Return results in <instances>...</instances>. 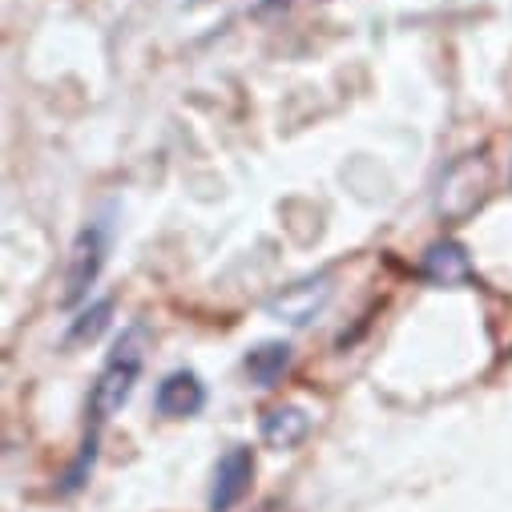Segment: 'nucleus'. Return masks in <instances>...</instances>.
Segmentation results:
<instances>
[{
	"instance_id": "nucleus-3",
	"label": "nucleus",
	"mask_w": 512,
	"mask_h": 512,
	"mask_svg": "<svg viewBox=\"0 0 512 512\" xmlns=\"http://www.w3.org/2000/svg\"><path fill=\"white\" fill-rule=\"evenodd\" d=\"M109 259V226L105 222H89L69 250V267H65V291H61V307H77L81 299H89L93 283L101 279Z\"/></svg>"
},
{
	"instance_id": "nucleus-1",
	"label": "nucleus",
	"mask_w": 512,
	"mask_h": 512,
	"mask_svg": "<svg viewBox=\"0 0 512 512\" xmlns=\"http://www.w3.org/2000/svg\"><path fill=\"white\" fill-rule=\"evenodd\" d=\"M146 327H130L121 331V339L113 343V351L105 355L97 379H93V392H89V420H93V432H101V424L109 416H117L134 396V383L142 375V363H146Z\"/></svg>"
},
{
	"instance_id": "nucleus-4",
	"label": "nucleus",
	"mask_w": 512,
	"mask_h": 512,
	"mask_svg": "<svg viewBox=\"0 0 512 512\" xmlns=\"http://www.w3.org/2000/svg\"><path fill=\"white\" fill-rule=\"evenodd\" d=\"M335 279H331V271H319V275H307V279H299V283H291V287H283L271 303H267V315L271 319H279V323H287V327H307L311 319H319L323 315V307L331 303V295H335V287H331Z\"/></svg>"
},
{
	"instance_id": "nucleus-2",
	"label": "nucleus",
	"mask_w": 512,
	"mask_h": 512,
	"mask_svg": "<svg viewBox=\"0 0 512 512\" xmlns=\"http://www.w3.org/2000/svg\"><path fill=\"white\" fill-rule=\"evenodd\" d=\"M492 190H496V166H492L488 150H472V154H460L440 174L432 210L444 226H464L468 218H476L484 210Z\"/></svg>"
},
{
	"instance_id": "nucleus-7",
	"label": "nucleus",
	"mask_w": 512,
	"mask_h": 512,
	"mask_svg": "<svg viewBox=\"0 0 512 512\" xmlns=\"http://www.w3.org/2000/svg\"><path fill=\"white\" fill-rule=\"evenodd\" d=\"M154 408L166 420H190L206 408V383L194 371H170L154 392Z\"/></svg>"
},
{
	"instance_id": "nucleus-6",
	"label": "nucleus",
	"mask_w": 512,
	"mask_h": 512,
	"mask_svg": "<svg viewBox=\"0 0 512 512\" xmlns=\"http://www.w3.org/2000/svg\"><path fill=\"white\" fill-rule=\"evenodd\" d=\"M420 279L432 283V287H472L476 283V271H472L468 250L456 238H440V242H432L424 250Z\"/></svg>"
},
{
	"instance_id": "nucleus-5",
	"label": "nucleus",
	"mask_w": 512,
	"mask_h": 512,
	"mask_svg": "<svg viewBox=\"0 0 512 512\" xmlns=\"http://www.w3.org/2000/svg\"><path fill=\"white\" fill-rule=\"evenodd\" d=\"M250 480H254V452L246 444H234L218 456L214 464V480H210V500L206 508L210 512H230L234 504H242V496L250 492Z\"/></svg>"
},
{
	"instance_id": "nucleus-8",
	"label": "nucleus",
	"mask_w": 512,
	"mask_h": 512,
	"mask_svg": "<svg viewBox=\"0 0 512 512\" xmlns=\"http://www.w3.org/2000/svg\"><path fill=\"white\" fill-rule=\"evenodd\" d=\"M307 432H311V416H307L303 408H295V404L271 408V412L263 416V444L275 448V452L299 448V444L307 440Z\"/></svg>"
},
{
	"instance_id": "nucleus-10",
	"label": "nucleus",
	"mask_w": 512,
	"mask_h": 512,
	"mask_svg": "<svg viewBox=\"0 0 512 512\" xmlns=\"http://www.w3.org/2000/svg\"><path fill=\"white\" fill-rule=\"evenodd\" d=\"M109 311H113V303H109V299H97L89 311H81V315L73 319V327H69V339H73V343H85V339L93 343V339L105 331V323H109Z\"/></svg>"
},
{
	"instance_id": "nucleus-9",
	"label": "nucleus",
	"mask_w": 512,
	"mask_h": 512,
	"mask_svg": "<svg viewBox=\"0 0 512 512\" xmlns=\"http://www.w3.org/2000/svg\"><path fill=\"white\" fill-rule=\"evenodd\" d=\"M250 383H259V388H275V383L287 375L291 367V343H279V339H267V343H254L242 359Z\"/></svg>"
}]
</instances>
